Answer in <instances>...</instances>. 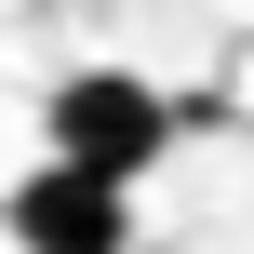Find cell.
<instances>
[{"mask_svg": "<svg viewBox=\"0 0 254 254\" xmlns=\"http://www.w3.org/2000/svg\"><path fill=\"white\" fill-rule=\"evenodd\" d=\"M40 161H67V174H94V188H134L161 147H174V107L134 80V67H80V80H54V107H40Z\"/></svg>", "mask_w": 254, "mask_h": 254, "instance_id": "6da1fadb", "label": "cell"}, {"mask_svg": "<svg viewBox=\"0 0 254 254\" xmlns=\"http://www.w3.org/2000/svg\"><path fill=\"white\" fill-rule=\"evenodd\" d=\"M13 241L27 254H121L134 241V188H94V174L40 161V174L13 188Z\"/></svg>", "mask_w": 254, "mask_h": 254, "instance_id": "7a4b0ae2", "label": "cell"}]
</instances>
